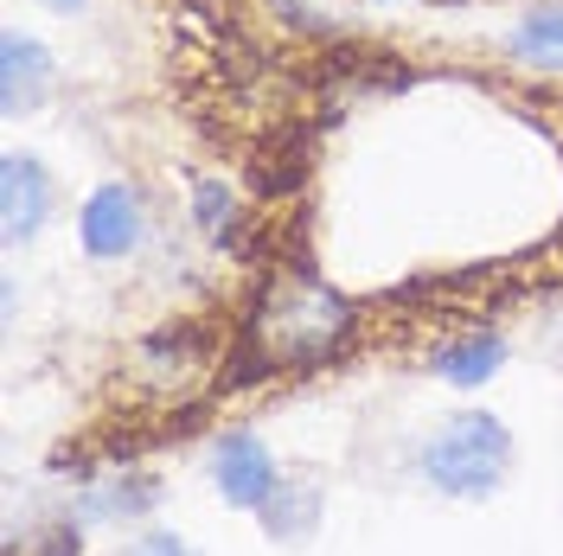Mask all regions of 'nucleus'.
Masks as SVG:
<instances>
[{"label":"nucleus","mask_w":563,"mask_h":556,"mask_svg":"<svg viewBox=\"0 0 563 556\" xmlns=\"http://www.w3.org/2000/svg\"><path fill=\"white\" fill-rule=\"evenodd\" d=\"M352 326H358V308L340 288L288 269V276H276L256 294V308L244 320V340L231 352L238 365L224 371V383H263L269 371H288V365H320V358H333L346 346Z\"/></svg>","instance_id":"f257e3e1"},{"label":"nucleus","mask_w":563,"mask_h":556,"mask_svg":"<svg viewBox=\"0 0 563 556\" xmlns=\"http://www.w3.org/2000/svg\"><path fill=\"white\" fill-rule=\"evenodd\" d=\"M519 467V435L493 410H449L417 442V480L449 505H487Z\"/></svg>","instance_id":"f03ea898"},{"label":"nucleus","mask_w":563,"mask_h":556,"mask_svg":"<svg viewBox=\"0 0 563 556\" xmlns=\"http://www.w3.org/2000/svg\"><path fill=\"white\" fill-rule=\"evenodd\" d=\"M206 480L231 512L256 519L282 487V460L269 454V442L256 429H224V435H211V448H206Z\"/></svg>","instance_id":"7ed1b4c3"},{"label":"nucleus","mask_w":563,"mask_h":556,"mask_svg":"<svg viewBox=\"0 0 563 556\" xmlns=\"http://www.w3.org/2000/svg\"><path fill=\"white\" fill-rule=\"evenodd\" d=\"M52 218H58V174L33 147H7L0 154V237H7V249L33 244Z\"/></svg>","instance_id":"20e7f679"},{"label":"nucleus","mask_w":563,"mask_h":556,"mask_svg":"<svg viewBox=\"0 0 563 556\" xmlns=\"http://www.w3.org/2000/svg\"><path fill=\"white\" fill-rule=\"evenodd\" d=\"M141 237H147V205L129 179H103L90 186V199L77 205V244L90 263H122L135 256Z\"/></svg>","instance_id":"39448f33"},{"label":"nucleus","mask_w":563,"mask_h":556,"mask_svg":"<svg viewBox=\"0 0 563 556\" xmlns=\"http://www.w3.org/2000/svg\"><path fill=\"white\" fill-rule=\"evenodd\" d=\"M52 90H58V58H52V45L33 38L26 26H7V33H0V115L20 122V115H33L38 103H52Z\"/></svg>","instance_id":"423d86ee"},{"label":"nucleus","mask_w":563,"mask_h":556,"mask_svg":"<svg viewBox=\"0 0 563 556\" xmlns=\"http://www.w3.org/2000/svg\"><path fill=\"white\" fill-rule=\"evenodd\" d=\"M506 358H512V340L499 326H474V333H455L449 346L429 352L422 371L435 383H449V390H481V383H493L506 371Z\"/></svg>","instance_id":"0eeeda50"},{"label":"nucleus","mask_w":563,"mask_h":556,"mask_svg":"<svg viewBox=\"0 0 563 556\" xmlns=\"http://www.w3.org/2000/svg\"><path fill=\"white\" fill-rule=\"evenodd\" d=\"M161 505V474L147 467H122V474H103L77 492V524H147V512Z\"/></svg>","instance_id":"6e6552de"},{"label":"nucleus","mask_w":563,"mask_h":556,"mask_svg":"<svg viewBox=\"0 0 563 556\" xmlns=\"http://www.w3.org/2000/svg\"><path fill=\"white\" fill-rule=\"evenodd\" d=\"M320 519H327V492L320 480H301V474H282L276 499L256 512V531L276 544V551H301L320 537Z\"/></svg>","instance_id":"1a4fd4ad"},{"label":"nucleus","mask_w":563,"mask_h":556,"mask_svg":"<svg viewBox=\"0 0 563 556\" xmlns=\"http://www.w3.org/2000/svg\"><path fill=\"white\" fill-rule=\"evenodd\" d=\"M506 52L519 65H563V0H531L506 33Z\"/></svg>","instance_id":"9d476101"},{"label":"nucleus","mask_w":563,"mask_h":556,"mask_svg":"<svg viewBox=\"0 0 563 556\" xmlns=\"http://www.w3.org/2000/svg\"><path fill=\"white\" fill-rule=\"evenodd\" d=\"M238 218H244V205H238V192H231L224 179H199V186H192V231H199L211 249L238 244Z\"/></svg>","instance_id":"9b49d317"},{"label":"nucleus","mask_w":563,"mask_h":556,"mask_svg":"<svg viewBox=\"0 0 563 556\" xmlns=\"http://www.w3.org/2000/svg\"><path fill=\"white\" fill-rule=\"evenodd\" d=\"M115 556H206V551H199L186 531H174V524H141Z\"/></svg>","instance_id":"f8f14e48"},{"label":"nucleus","mask_w":563,"mask_h":556,"mask_svg":"<svg viewBox=\"0 0 563 556\" xmlns=\"http://www.w3.org/2000/svg\"><path fill=\"white\" fill-rule=\"evenodd\" d=\"M7 556H84V524L65 519V524H45L38 537H13Z\"/></svg>","instance_id":"ddd939ff"},{"label":"nucleus","mask_w":563,"mask_h":556,"mask_svg":"<svg viewBox=\"0 0 563 556\" xmlns=\"http://www.w3.org/2000/svg\"><path fill=\"white\" fill-rule=\"evenodd\" d=\"M38 7H52V13H65V20H77V13H84L90 0H38Z\"/></svg>","instance_id":"4468645a"}]
</instances>
